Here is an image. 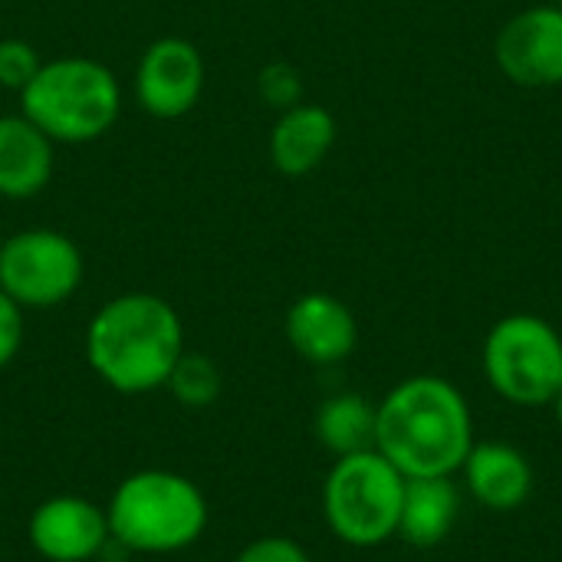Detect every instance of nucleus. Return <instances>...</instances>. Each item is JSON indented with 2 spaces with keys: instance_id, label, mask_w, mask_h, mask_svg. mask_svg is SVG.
Returning <instances> with one entry per match:
<instances>
[{
  "instance_id": "nucleus-1",
  "label": "nucleus",
  "mask_w": 562,
  "mask_h": 562,
  "mask_svg": "<svg viewBox=\"0 0 562 562\" xmlns=\"http://www.w3.org/2000/svg\"><path fill=\"white\" fill-rule=\"evenodd\" d=\"M471 448V408L448 379H405L375 405V451L402 477H451Z\"/></svg>"
},
{
  "instance_id": "nucleus-2",
  "label": "nucleus",
  "mask_w": 562,
  "mask_h": 562,
  "mask_svg": "<svg viewBox=\"0 0 562 562\" xmlns=\"http://www.w3.org/2000/svg\"><path fill=\"white\" fill-rule=\"evenodd\" d=\"M181 356L184 323L178 310L155 293H122L109 300L86 329L92 372L122 395L165 389Z\"/></svg>"
},
{
  "instance_id": "nucleus-3",
  "label": "nucleus",
  "mask_w": 562,
  "mask_h": 562,
  "mask_svg": "<svg viewBox=\"0 0 562 562\" xmlns=\"http://www.w3.org/2000/svg\"><path fill=\"white\" fill-rule=\"evenodd\" d=\"M109 537L122 550L165 557L188 550L207 527V497L175 471H138L109 501Z\"/></svg>"
},
{
  "instance_id": "nucleus-4",
  "label": "nucleus",
  "mask_w": 562,
  "mask_h": 562,
  "mask_svg": "<svg viewBox=\"0 0 562 562\" xmlns=\"http://www.w3.org/2000/svg\"><path fill=\"white\" fill-rule=\"evenodd\" d=\"M20 112L56 145H86L115 125L122 112V86L99 59L59 56L43 63L23 86Z\"/></svg>"
},
{
  "instance_id": "nucleus-5",
  "label": "nucleus",
  "mask_w": 562,
  "mask_h": 562,
  "mask_svg": "<svg viewBox=\"0 0 562 562\" xmlns=\"http://www.w3.org/2000/svg\"><path fill=\"white\" fill-rule=\"evenodd\" d=\"M405 477L375 448L346 454L333 464L323 487L329 530L359 550L379 547L398 533Z\"/></svg>"
},
{
  "instance_id": "nucleus-6",
  "label": "nucleus",
  "mask_w": 562,
  "mask_h": 562,
  "mask_svg": "<svg viewBox=\"0 0 562 562\" xmlns=\"http://www.w3.org/2000/svg\"><path fill=\"white\" fill-rule=\"evenodd\" d=\"M484 372L514 405H550L562 392V336L533 313L504 316L484 339Z\"/></svg>"
},
{
  "instance_id": "nucleus-7",
  "label": "nucleus",
  "mask_w": 562,
  "mask_h": 562,
  "mask_svg": "<svg viewBox=\"0 0 562 562\" xmlns=\"http://www.w3.org/2000/svg\"><path fill=\"white\" fill-rule=\"evenodd\" d=\"M82 250L63 231L30 227L0 240V290L20 310L66 303L82 283Z\"/></svg>"
},
{
  "instance_id": "nucleus-8",
  "label": "nucleus",
  "mask_w": 562,
  "mask_h": 562,
  "mask_svg": "<svg viewBox=\"0 0 562 562\" xmlns=\"http://www.w3.org/2000/svg\"><path fill=\"white\" fill-rule=\"evenodd\" d=\"M204 56L191 40L161 36L138 59V105L155 119H181L198 105L204 92Z\"/></svg>"
},
{
  "instance_id": "nucleus-9",
  "label": "nucleus",
  "mask_w": 562,
  "mask_h": 562,
  "mask_svg": "<svg viewBox=\"0 0 562 562\" xmlns=\"http://www.w3.org/2000/svg\"><path fill=\"white\" fill-rule=\"evenodd\" d=\"M497 66L507 79L530 89L562 86V7H530L504 23L497 36Z\"/></svg>"
},
{
  "instance_id": "nucleus-10",
  "label": "nucleus",
  "mask_w": 562,
  "mask_h": 562,
  "mask_svg": "<svg viewBox=\"0 0 562 562\" xmlns=\"http://www.w3.org/2000/svg\"><path fill=\"white\" fill-rule=\"evenodd\" d=\"M30 547L49 562H89L109 543V517L86 497H49L30 517Z\"/></svg>"
},
{
  "instance_id": "nucleus-11",
  "label": "nucleus",
  "mask_w": 562,
  "mask_h": 562,
  "mask_svg": "<svg viewBox=\"0 0 562 562\" xmlns=\"http://www.w3.org/2000/svg\"><path fill=\"white\" fill-rule=\"evenodd\" d=\"M286 339L313 366H336L352 356L359 326L352 310L329 293H306L286 313Z\"/></svg>"
},
{
  "instance_id": "nucleus-12",
  "label": "nucleus",
  "mask_w": 562,
  "mask_h": 562,
  "mask_svg": "<svg viewBox=\"0 0 562 562\" xmlns=\"http://www.w3.org/2000/svg\"><path fill=\"white\" fill-rule=\"evenodd\" d=\"M56 168V142L23 112L0 115V198H36Z\"/></svg>"
},
{
  "instance_id": "nucleus-13",
  "label": "nucleus",
  "mask_w": 562,
  "mask_h": 562,
  "mask_svg": "<svg viewBox=\"0 0 562 562\" xmlns=\"http://www.w3.org/2000/svg\"><path fill=\"white\" fill-rule=\"evenodd\" d=\"M336 145V119L329 109L313 102H296L280 112L270 132L273 168L286 178H303L316 171Z\"/></svg>"
},
{
  "instance_id": "nucleus-14",
  "label": "nucleus",
  "mask_w": 562,
  "mask_h": 562,
  "mask_svg": "<svg viewBox=\"0 0 562 562\" xmlns=\"http://www.w3.org/2000/svg\"><path fill=\"white\" fill-rule=\"evenodd\" d=\"M464 484L487 510H517L533 491V468L514 445H474L461 464Z\"/></svg>"
},
{
  "instance_id": "nucleus-15",
  "label": "nucleus",
  "mask_w": 562,
  "mask_h": 562,
  "mask_svg": "<svg viewBox=\"0 0 562 562\" xmlns=\"http://www.w3.org/2000/svg\"><path fill=\"white\" fill-rule=\"evenodd\" d=\"M461 517V491L451 477H405L398 533L418 547H438L451 537Z\"/></svg>"
},
{
  "instance_id": "nucleus-16",
  "label": "nucleus",
  "mask_w": 562,
  "mask_h": 562,
  "mask_svg": "<svg viewBox=\"0 0 562 562\" xmlns=\"http://www.w3.org/2000/svg\"><path fill=\"white\" fill-rule=\"evenodd\" d=\"M316 438L336 458L375 448V405L356 392L326 398L316 412Z\"/></svg>"
},
{
  "instance_id": "nucleus-17",
  "label": "nucleus",
  "mask_w": 562,
  "mask_h": 562,
  "mask_svg": "<svg viewBox=\"0 0 562 562\" xmlns=\"http://www.w3.org/2000/svg\"><path fill=\"white\" fill-rule=\"evenodd\" d=\"M165 389L188 408H207L221 395V369L207 356L184 349V356L175 362Z\"/></svg>"
},
{
  "instance_id": "nucleus-18",
  "label": "nucleus",
  "mask_w": 562,
  "mask_h": 562,
  "mask_svg": "<svg viewBox=\"0 0 562 562\" xmlns=\"http://www.w3.org/2000/svg\"><path fill=\"white\" fill-rule=\"evenodd\" d=\"M257 89L263 95V102H270L273 109H290L296 102H303V79L300 69L290 66L286 59H273L260 69L257 76Z\"/></svg>"
},
{
  "instance_id": "nucleus-19",
  "label": "nucleus",
  "mask_w": 562,
  "mask_h": 562,
  "mask_svg": "<svg viewBox=\"0 0 562 562\" xmlns=\"http://www.w3.org/2000/svg\"><path fill=\"white\" fill-rule=\"evenodd\" d=\"M40 66L43 63H40L36 49L26 40H16V36L0 40V86L3 89L23 92V86L36 76Z\"/></svg>"
},
{
  "instance_id": "nucleus-20",
  "label": "nucleus",
  "mask_w": 562,
  "mask_h": 562,
  "mask_svg": "<svg viewBox=\"0 0 562 562\" xmlns=\"http://www.w3.org/2000/svg\"><path fill=\"white\" fill-rule=\"evenodd\" d=\"M234 562H310L306 550L296 540L286 537H263L247 543Z\"/></svg>"
},
{
  "instance_id": "nucleus-21",
  "label": "nucleus",
  "mask_w": 562,
  "mask_h": 562,
  "mask_svg": "<svg viewBox=\"0 0 562 562\" xmlns=\"http://www.w3.org/2000/svg\"><path fill=\"white\" fill-rule=\"evenodd\" d=\"M23 346V310L0 290V369H7Z\"/></svg>"
},
{
  "instance_id": "nucleus-22",
  "label": "nucleus",
  "mask_w": 562,
  "mask_h": 562,
  "mask_svg": "<svg viewBox=\"0 0 562 562\" xmlns=\"http://www.w3.org/2000/svg\"><path fill=\"white\" fill-rule=\"evenodd\" d=\"M550 405H553V412H557V422L562 425V392L553 398V402H550Z\"/></svg>"
},
{
  "instance_id": "nucleus-23",
  "label": "nucleus",
  "mask_w": 562,
  "mask_h": 562,
  "mask_svg": "<svg viewBox=\"0 0 562 562\" xmlns=\"http://www.w3.org/2000/svg\"><path fill=\"white\" fill-rule=\"evenodd\" d=\"M557 3H560V7H562V0H557Z\"/></svg>"
}]
</instances>
